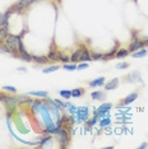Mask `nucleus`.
Returning a JSON list of instances; mask_svg holds the SVG:
<instances>
[{
	"label": "nucleus",
	"instance_id": "nucleus-1",
	"mask_svg": "<svg viewBox=\"0 0 148 149\" xmlns=\"http://www.w3.org/2000/svg\"><path fill=\"white\" fill-rule=\"evenodd\" d=\"M19 40H21V36H15V35H8V36H6V38H5L6 46L12 50V55H13V54L15 55V51H18Z\"/></svg>",
	"mask_w": 148,
	"mask_h": 149
},
{
	"label": "nucleus",
	"instance_id": "nucleus-2",
	"mask_svg": "<svg viewBox=\"0 0 148 149\" xmlns=\"http://www.w3.org/2000/svg\"><path fill=\"white\" fill-rule=\"evenodd\" d=\"M55 138H56V140L60 143L61 147H66L68 143H69V134H68V131H66L65 129L60 127V130L55 134Z\"/></svg>",
	"mask_w": 148,
	"mask_h": 149
},
{
	"label": "nucleus",
	"instance_id": "nucleus-3",
	"mask_svg": "<svg viewBox=\"0 0 148 149\" xmlns=\"http://www.w3.org/2000/svg\"><path fill=\"white\" fill-rule=\"evenodd\" d=\"M37 1V0H19V1H17L14 5L12 6V12H22L24 8H27V6H29L32 4V3Z\"/></svg>",
	"mask_w": 148,
	"mask_h": 149
},
{
	"label": "nucleus",
	"instance_id": "nucleus-4",
	"mask_svg": "<svg viewBox=\"0 0 148 149\" xmlns=\"http://www.w3.org/2000/svg\"><path fill=\"white\" fill-rule=\"evenodd\" d=\"M0 101H3V102L5 103V106H6V108H8L9 111L15 110V106H17V103H18V98L6 97V96H4V94L1 96V98H0Z\"/></svg>",
	"mask_w": 148,
	"mask_h": 149
},
{
	"label": "nucleus",
	"instance_id": "nucleus-5",
	"mask_svg": "<svg viewBox=\"0 0 148 149\" xmlns=\"http://www.w3.org/2000/svg\"><path fill=\"white\" fill-rule=\"evenodd\" d=\"M88 107L83 106V107H78L77 108V117H78V123H82V121H87L88 120Z\"/></svg>",
	"mask_w": 148,
	"mask_h": 149
},
{
	"label": "nucleus",
	"instance_id": "nucleus-6",
	"mask_svg": "<svg viewBox=\"0 0 148 149\" xmlns=\"http://www.w3.org/2000/svg\"><path fill=\"white\" fill-rule=\"evenodd\" d=\"M111 107H112V104H111V103H103V104H101V106L98 107V110L96 111V113H97V116H98V118H102V117L107 116Z\"/></svg>",
	"mask_w": 148,
	"mask_h": 149
},
{
	"label": "nucleus",
	"instance_id": "nucleus-7",
	"mask_svg": "<svg viewBox=\"0 0 148 149\" xmlns=\"http://www.w3.org/2000/svg\"><path fill=\"white\" fill-rule=\"evenodd\" d=\"M143 46H144V42L140 41L139 38H137V37H135V38H133L132 42H130V45H129V51H130V52L138 51V50L143 49Z\"/></svg>",
	"mask_w": 148,
	"mask_h": 149
},
{
	"label": "nucleus",
	"instance_id": "nucleus-8",
	"mask_svg": "<svg viewBox=\"0 0 148 149\" xmlns=\"http://www.w3.org/2000/svg\"><path fill=\"white\" fill-rule=\"evenodd\" d=\"M137 98H138V93H137V92H133V93L128 94V96L123 100V103L120 104V106H117V107H119V108H120V107H125V106H128V104H130L132 102H134Z\"/></svg>",
	"mask_w": 148,
	"mask_h": 149
},
{
	"label": "nucleus",
	"instance_id": "nucleus-9",
	"mask_svg": "<svg viewBox=\"0 0 148 149\" xmlns=\"http://www.w3.org/2000/svg\"><path fill=\"white\" fill-rule=\"evenodd\" d=\"M119 87V79L115 78V79H111L110 82L105 83V91H112V89H116Z\"/></svg>",
	"mask_w": 148,
	"mask_h": 149
},
{
	"label": "nucleus",
	"instance_id": "nucleus-10",
	"mask_svg": "<svg viewBox=\"0 0 148 149\" xmlns=\"http://www.w3.org/2000/svg\"><path fill=\"white\" fill-rule=\"evenodd\" d=\"M128 80L129 82H140L142 83V78H140V73L139 72H133L128 75Z\"/></svg>",
	"mask_w": 148,
	"mask_h": 149
},
{
	"label": "nucleus",
	"instance_id": "nucleus-11",
	"mask_svg": "<svg viewBox=\"0 0 148 149\" xmlns=\"http://www.w3.org/2000/svg\"><path fill=\"white\" fill-rule=\"evenodd\" d=\"M82 51H83V49H77L72 54V56H70V61H72V63L79 61V60H80V56H82Z\"/></svg>",
	"mask_w": 148,
	"mask_h": 149
},
{
	"label": "nucleus",
	"instance_id": "nucleus-12",
	"mask_svg": "<svg viewBox=\"0 0 148 149\" xmlns=\"http://www.w3.org/2000/svg\"><path fill=\"white\" fill-rule=\"evenodd\" d=\"M105 84V78L103 77H100L97 79H93L92 82H89V87L95 88V87H102Z\"/></svg>",
	"mask_w": 148,
	"mask_h": 149
},
{
	"label": "nucleus",
	"instance_id": "nucleus-13",
	"mask_svg": "<svg viewBox=\"0 0 148 149\" xmlns=\"http://www.w3.org/2000/svg\"><path fill=\"white\" fill-rule=\"evenodd\" d=\"M91 97H92V100L95 101H103L106 98L105 93L101 92V91H96V92H92L91 93Z\"/></svg>",
	"mask_w": 148,
	"mask_h": 149
},
{
	"label": "nucleus",
	"instance_id": "nucleus-14",
	"mask_svg": "<svg viewBox=\"0 0 148 149\" xmlns=\"http://www.w3.org/2000/svg\"><path fill=\"white\" fill-rule=\"evenodd\" d=\"M28 96H36V97H41V98H47L49 93L46 91H35V92H28Z\"/></svg>",
	"mask_w": 148,
	"mask_h": 149
},
{
	"label": "nucleus",
	"instance_id": "nucleus-15",
	"mask_svg": "<svg viewBox=\"0 0 148 149\" xmlns=\"http://www.w3.org/2000/svg\"><path fill=\"white\" fill-rule=\"evenodd\" d=\"M92 60V57H91V54L88 52V50L87 49H83L82 51V56H80V60L79 61H83V63H88Z\"/></svg>",
	"mask_w": 148,
	"mask_h": 149
},
{
	"label": "nucleus",
	"instance_id": "nucleus-16",
	"mask_svg": "<svg viewBox=\"0 0 148 149\" xmlns=\"http://www.w3.org/2000/svg\"><path fill=\"white\" fill-rule=\"evenodd\" d=\"M33 61H36L37 64H47L49 63V57L47 56H32Z\"/></svg>",
	"mask_w": 148,
	"mask_h": 149
},
{
	"label": "nucleus",
	"instance_id": "nucleus-17",
	"mask_svg": "<svg viewBox=\"0 0 148 149\" xmlns=\"http://www.w3.org/2000/svg\"><path fill=\"white\" fill-rule=\"evenodd\" d=\"M148 54V51L146 49H140V50H138V51H134L133 52V57L134 59H140V57H144Z\"/></svg>",
	"mask_w": 148,
	"mask_h": 149
},
{
	"label": "nucleus",
	"instance_id": "nucleus-18",
	"mask_svg": "<svg viewBox=\"0 0 148 149\" xmlns=\"http://www.w3.org/2000/svg\"><path fill=\"white\" fill-rule=\"evenodd\" d=\"M8 29H9V26H8V24L0 26V40L6 38V36L9 35V33H8Z\"/></svg>",
	"mask_w": 148,
	"mask_h": 149
},
{
	"label": "nucleus",
	"instance_id": "nucleus-19",
	"mask_svg": "<svg viewBox=\"0 0 148 149\" xmlns=\"http://www.w3.org/2000/svg\"><path fill=\"white\" fill-rule=\"evenodd\" d=\"M19 57H21V60H24V61H32V56L29 55L28 52L26 51V50H23V51H19Z\"/></svg>",
	"mask_w": 148,
	"mask_h": 149
},
{
	"label": "nucleus",
	"instance_id": "nucleus-20",
	"mask_svg": "<svg viewBox=\"0 0 148 149\" xmlns=\"http://www.w3.org/2000/svg\"><path fill=\"white\" fill-rule=\"evenodd\" d=\"M128 54H129V50H125V49H120L117 50L116 54H115V57L116 59H123V57H125Z\"/></svg>",
	"mask_w": 148,
	"mask_h": 149
},
{
	"label": "nucleus",
	"instance_id": "nucleus-21",
	"mask_svg": "<svg viewBox=\"0 0 148 149\" xmlns=\"http://www.w3.org/2000/svg\"><path fill=\"white\" fill-rule=\"evenodd\" d=\"M47 57H49V60H60V54L58 51H55V50H51Z\"/></svg>",
	"mask_w": 148,
	"mask_h": 149
},
{
	"label": "nucleus",
	"instance_id": "nucleus-22",
	"mask_svg": "<svg viewBox=\"0 0 148 149\" xmlns=\"http://www.w3.org/2000/svg\"><path fill=\"white\" fill-rule=\"evenodd\" d=\"M70 92H72V97H82L84 91H83L82 88H77V89H73V91H70Z\"/></svg>",
	"mask_w": 148,
	"mask_h": 149
},
{
	"label": "nucleus",
	"instance_id": "nucleus-23",
	"mask_svg": "<svg viewBox=\"0 0 148 149\" xmlns=\"http://www.w3.org/2000/svg\"><path fill=\"white\" fill-rule=\"evenodd\" d=\"M42 101H33L32 102V112L33 113H38L40 110V104H41Z\"/></svg>",
	"mask_w": 148,
	"mask_h": 149
},
{
	"label": "nucleus",
	"instance_id": "nucleus-24",
	"mask_svg": "<svg viewBox=\"0 0 148 149\" xmlns=\"http://www.w3.org/2000/svg\"><path fill=\"white\" fill-rule=\"evenodd\" d=\"M58 69H59V65H52V66L46 68V69H42V72H43V74H50V73L56 72Z\"/></svg>",
	"mask_w": 148,
	"mask_h": 149
},
{
	"label": "nucleus",
	"instance_id": "nucleus-25",
	"mask_svg": "<svg viewBox=\"0 0 148 149\" xmlns=\"http://www.w3.org/2000/svg\"><path fill=\"white\" fill-rule=\"evenodd\" d=\"M64 69L65 70H68V72H74V70H77V64L75 63H73V64H64Z\"/></svg>",
	"mask_w": 148,
	"mask_h": 149
},
{
	"label": "nucleus",
	"instance_id": "nucleus-26",
	"mask_svg": "<svg viewBox=\"0 0 148 149\" xmlns=\"http://www.w3.org/2000/svg\"><path fill=\"white\" fill-rule=\"evenodd\" d=\"M110 124H111V120H110V117H102V118H101V121H100V125H101V127L109 126Z\"/></svg>",
	"mask_w": 148,
	"mask_h": 149
},
{
	"label": "nucleus",
	"instance_id": "nucleus-27",
	"mask_svg": "<svg viewBox=\"0 0 148 149\" xmlns=\"http://www.w3.org/2000/svg\"><path fill=\"white\" fill-rule=\"evenodd\" d=\"M60 96H63L65 100H69L70 97H72V92L70 91H68V89H64V91H60Z\"/></svg>",
	"mask_w": 148,
	"mask_h": 149
},
{
	"label": "nucleus",
	"instance_id": "nucleus-28",
	"mask_svg": "<svg viewBox=\"0 0 148 149\" xmlns=\"http://www.w3.org/2000/svg\"><path fill=\"white\" fill-rule=\"evenodd\" d=\"M91 57H92V60H103V57H105V55H103V54L93 52V54H91Z\"/></svg>",
	"mask_w": 148,
	"mask_h": 149
},
{
	"label": "nucleus",
	"instance_id": "nucleus-29",
	"mask_svg": "<svg viewBox=\"0 0 148 149\" xmlns=\"http://www.w3.org/2000/svg\"><path fill=\"white\" fill-rule=\"evenodd\" d=\"M97 120H98V116H97V113H95V116L91 118L89 121H87V124H88V126H93V125H96Z\"/></svg>",
	"mask_w": 148,
	"mask_h": 149
},
{
	"label": "nucleus",
	"instance_id": "nucleus-30",
	"mask_svg": "<svg viewBox=\"0 0 148 149\" xmlns=\"http://www.w3.org/2000/svg\"><path fill=\"white\" fill-rule=\"evenodd\" d=\"M117 50L116 49H114V50H111V51L109 54H106L105 57H103V60H110V57H112V56H115V54H116Z\"/></svg>",
	"mask_w": 148,
	"mask_h": 149
},
{
	"label": "nucleus",
	"instance_id": "nucleus-31",
	"mask_svg": "<svg viewBox=\"0 0 148 149\" xmlns=\"http://www.w3.org/2000/svg\"><path fill=\"white\" fill-rule=\"evenodd\" d=\"M116 69H119V70H121V69H126V68H129V64L128 63H119V64H116L115 65Z\"/></svg>",
	"mask_w": 148,
	"mask_h": 149
},
{
	"label": "nucleus",
	"instance_id": "nucleus-32",
	"mask_svg": "<svg viewBox=\"0 0 148 149\" xmlns=\"http://www.w3.org/2000/svg\"><path fill=\"white\" fill-rule=\"evenodd\" d=\"M3 89L6 91V92H10V93H15L17 92V88L15 87H12V86H4Z\"/></svg>",
	"mask_w": 148,
	"mask_h": 149
},
{
	"label": "nucleus",
	"instance_id": "nucleus-33",
	"mask_svg": "<svg viewBox=\"0 0 148 149\" xmlns=\"http://www.w3.org/2000/svg\"><path fill=\"white\" fill-rule=\"evenodd\" d=\"M88 68V63H83V64H79V65H77V70H84Z\"/></svg>",
	"mask_w": 148,
	"mask_h": 149
},
{
	"label": "nucleus",
	"instance_id": "nucleus-34",
	"mask_svg": "<svg viewBox=\"0 0 148 149\" xmlns=\"http://www.w3.org/2000/svg\"><path fill=\"white\" fill-rule=\"evenodd\" d=\"M68 108H69V112L72 113V115H74V113H77V108H78V107H75L74 104H70Z\"/></svg>",
	"mask_w": 148,
	"mask_h": 149
},
{
	"label": "nucleus",
	"instance_id": "nucleus-35",
	"mask_svg": "<svg viewBox=\"0 0 148 149\" xmlns=\"http://www.w3.org/2000/svg\"><path fill=\"white\" fill-rule=\"evenodd\" d=\"M60 60H61V61L64 63V64H66L70 60V57H68V56H65V55H61V54H60Z\"/></svg>",
	"mask_w": 148,
	"mask_h": 149
},
{
	"label": "nucleus",
	"instance_id": "nucleus-36",
	"mask_svg": "<svg viewBox=\"0 0 148 149\" xmlns=\"http://www.w3.org/2000/svg\"><path fill=\"white\" fill-rule=\"evenodd\" d=\"M51 140V136H46V138H43L41 141H40V145H45L46 143H47V141H50Z\"/></svg>",
	"mask_w": 148,
	"mask_h": 149
},
{
	"label": "nucleus",
	"instance_id": "nucleus-37",
	"mask_svg": "<svg viewBox=\"0 0 148 149\" xmlns=\"http://www.w3.org/2000/svg\"><path fill=\"white\" fill-rule=\"evenodd\" d=\"M55 102L58 103V104H59V106L61 107V108H66V107H68V106H66V102H61V101H60V100H55Z\"/></svg>",
	"mask_w": 148,
	"mask_h": 149
},
{
	"label": "nucleus",
	"instance_id": "nucleus-38",
	"mask_svg": "<svg viewBox=\"0 0 148 149\" xmlns=\"http://www.w3.org/2000/svg\"><path fill=\"white\" fill-rule=\"evenodd\" d=\"M18 72H23V73H27V69H26V68H23V66H21V68H18Z\"/></svg>",
	"mask_w": 148,
	"mask_h": 149
},
{
	"label": "nucleus",
	"instance_id": "nucleus-39",
	"mask_svg": "<svg viewBox=\"0 0 148 149\" xmlns=\"http://www.w3.org/2000/svg\"><path fill=\"white\" fill-rule=\"evenodd\" d=\"M147 147H148V144H147V143H142V144L139 145V148H140V149H144V148H147Z\"/></svg>",
	"mask_w": 148,
	"mask_h": 149
},
{
	"label": "nucleus",
	"instance_id": "nucleus-40",
	"mask_svg": "<svg viewBox=\"0 0 148 149\" xmlns=\"http://www.w3.org/2000/svg\"><path fill=\"white\" fill-rule=\"evenodd\" d=\"M143 42H144V46H148V40H144Z\"/></svg>",
	"mask_w": 148,
	"mask_h": 149
},
{
	"label": "nucleus",
	"instance_id": "nucleus-41",
	"mask_svg": "<svg viewBox=\"0 0 148 149\" xmlns=\"http://www.w3.org/2000/svg\"><path fill=\"white\" fill-rule=\"evenodd\" d=\"M0 98H1V94H0Z\"/></svg>",
	"mask_w": 148,
	"mask_h": 149
},
{
	"label": "nucleus",
	"instance_id": "nucleus-42",
	"mask_svg": "<svg viewBox=\"0 0 148 149\" xmlns=\"http://www.w3.org/2000/svg\"><path fill=\"white\" fill-rule=\"evenodd\" d=\"M147 51H148V50H147Z\"/></svg>",
	"mask_w": 148,
	"mask_h": 149
}]
</instances>
